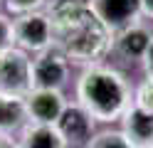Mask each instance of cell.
I'll list each match as a JSON object with an SVG mask.
<instances>
[{"mask_svg": "<svg viewBox=\"0 0 153 148\" xmlns=\"http://www.w3.org/2000/svg\"><path fill=\"white\" fill-rule=\"evenodd\" d=\"M69 74H72V62L54 47L32 57V89L64 91V86L69 84Z\"/></svg>", "mask_w": 153, "mask_h": 148, "instance_id": "5b68a950", "label": "cell"}, {"mask_svg": "<svg viewBox=\"0 0 153 148\" xmlns=\"http://www.w3.org/2000/svg\"><path fill=\"white\" fill-rule=\"evenodd\" d=\"M30 123L25 109V96H13L0 91V136L13 138L15 133H22V128Z\"/></svg>", "mask_w": 153, "mask_h": 148, "instance_id": "8fae6325", "label": "cell"}, {"mask_svg": "<svg viewBox=\"0 0 153 148\" xmlns=\"http://www.w3.org/2000/svg\"><path fill=\"white\" fill-rule=\"evenodd\" d=\"M15 47V20L0 10V52Z\"/></svg>", "mask_w": 153, "mask_h": 148, "instance_id": "2e32d148", "label": "cell"}, {"mask_svg": "<svg viewBox=\"0 0 153 148\" xmlns=\"http://www.w3.org/2000/svg\"><path fill=\"white\" fill-rule=\"evenodd\" d=\"M74 101L84 106L97 123H116L133 104L128 77L114 64L82 67L74 82Z\"/></svg>", "mask_w": 153, "mask_h": 148, "instance_id": "7a4b0ae2", "label": "cell"}, {"mask_svg": "<svg viewBox=\"0 0 153 148\" xmlns=\"http://www.w3.org/2000/svg\"><path fill=\"white\" fill-rule=\"evenodd\" d=\"M52 47L72 64H101L114 49V32L97 17L87 0H47Z\"/></svg>", "mask_w": 153, "mask_h": 148, "instance_id": "6da1fadb", "label": "cell"}, {"mask_svg": "<svg viewBox=\"0 0 153 148\" xmlns=\"http://www.w3.org/2000/svg\"><path fill=\"white\" fill-rule=\"evenodd\" d=\"M151 148H153V146H151Z\"/></svg>", "mask_w": 153, "mask_h": 148, "instance_id": "44dd1931", "label": "cell"}, {"mask_svg": "<svg viewBox=\"0 0 153 148\" xmlns=\"http://www.w3.org/2000/svg\"><path fill=\"white\" fill-rule=\"evenodd\" d=\"M47 0H3V7L7 15H25V13H35V10H45Z\"/></svg>", "mask_w": 153, "mask_h": 148, "instance_id": "9a60e30c", "label": "cell"}, {"mask_svg": "<svg viewBox=\"0 0 153 148\" xmlns=\"http://www.w3.org/2000/svg\"><path fill=\"white\" fill-rule=\"evenodd\" d=\"M87 148H133V143L126 138L121 128H104V131L94 133Z\"/></svg>", "mask_w": 153, "mask_h": 148, "instance_id": "4fadbf2b", "label": "cell"}, {"mask_svg": "<svg viewBox=\"0 0 153 148\" xmlns=\"http://www.w3.org/2000/svg\"><path fill=\"white\" fill-rule=\"evenodd\" d=\"M141 15L146 20H153V0H141Z\"/></svg>", "mask_w": 153, "mask_h": 148, "instance_id": "ac0fdd59", "label": "cell"}, {"mask_svg": "<svg viewBox=\"0 0 153 148\" xmlns=\"http://www.w3.org/2000/svg\"><path fill=\"white\" fill-rule=\"evenodd\" d=\"M87 3L111 32H119L143 17L141 0H87Z\"/></svg>", "mask_w": 153, "mask_h": 148, "instance_id": "9c48e42d", "label": "cell"}, {"mask_svg": "<svg viewBox=\"0 0 153 148\" xmlns=\"http://www.w3.org/2000/svg\"><path fill=\"white\" fill-rule=\"evenodd\" d=\"M13 20H15V47L25 49L32 57L52 49V22L45 10L25 13Z\"/></svg>", "mask_w": 153, "mask_h": 148, "instance_id": "277c9868", "label": "cell"}, {"mask_svg": "<svg viewBox=\"0 0 153 148\" xmlns=\"http://www.w3.org/2000/svg\"><path fill=\"white\" fill-rule=\"evenodd\" d=\"M151 39H153V30L143 20H138V22L114 32L111 52L116 57H121L123 62H143V57H146L148 47H151Z\"/></svg>", "mask_w": 153, "mask_h": 148, "instance_id": "ba28073f", "label": "cell"}, {"mask_svg": "<svg viewBox=\"0 0 153 148\" xmlns=\"http://www.w3.org/2000/svg\"><path fill=\"white\" fill-rule=\"evenodd\" d=\"M0 91L27 96L32 91V54L20 47L0 52Z\"/></svg>", "mask_w": 153, "mask_h": 148, "instance_id": "3957f363", "label": "cell"}, {"mask_svg": "<svg viewBox=\"0 0 153 148\" xmlns=\"http://www.w3.org/2000/svg\"><path fill=\"white\" fill-rule=\"evenodd\" d=\"M0 7H3V0H0Z\"/></svg>", "mask_w": 153, "mask_h": 148, "instance_id": "ffe728a7", "label": "cell"}, {"mask_svg": "<svg viewBox=\"0 0 153 148\" xmlns=\"http://www.w3.org/2000/svg\"><path fill=\"white\" fill-rule=\"evenodd\" d=\"M0 148H20V143H17V138H5V136H0Z\"/></svg>", "mask_w": 153, "mask_h": 148, "instance_id": "d6986e66", "label": "cell"}, {"mask_svg": "<svg viewBox=\"0 0 153 148\" xmlns=\"http://www.w3.org/2000/svg\"><path fill=\"white\" fill-rule=\"evenodd\" d=\"M67 96L64 91L57 89H32L25 96V109H27V118L30 123H47L54 126L59 121L62 111L67 109Z\"/></svg>", "mask_w": 153, "mask_h": 148, "instance_id": "52a82bcc", "label": "cell"}, {"mask_svg": "<svg viewBox=\"0 0 153 148\" xmlns=\"http://www.w3.org/2000/svg\"><path fill=\"white\" fill-rule=\"evenodd\" d=\"M121 131L133 143V148H151L153 146V114L133 106L121 118Z\"/></svg>", "mask_w": 153, "mask_h": 148, "instance_id": "30bf717a", "label": "cell"}, {"mask_svg": "<svg viewBox=\"0 0 153 148\" xmlns=\"http://www.w3.org/2000/svg\"><path fill=\"white\" fill-rule=\"evenodd\" d=\"M57 131L62 133L64 143L69 148H87L89 141L97 133V121L91 118V114L84 106H79L76 101H69L67 109L62 111L59 121L54 123Z\"/></svg>", "mask_w": 153, "mask_h": 148, "instance_id": "8992f818", "label": "cell"}, {"mask_svg": "<svg viewBox=\"0 0 153 148\" xmlns=\"http://www.w3.org/2000/svg\"><path fill=\"white\" fill-rule=\"evenodd\" d=\"M133 106L153 114V79L151 77H143L136 84V89H133Z\"/></svg>", "mask_w": 153, "mask_h": 148, "instance_id": "5bb4252c", "label": "cell"}, {"mask_svg": "<svg viewBox=\"0 0 153 148\" xmlns=\"http://www.w3.org/2000/svg\"><path fill=\"white\" fill-rule=\"evenodd\" d=\"M17 143H20V148H69L64 143L62 133L57 131V126H47V123H27Z\"/></svg>", "mask_w": 153, "mask_h": 148, "instance_id": "7c38bea8", "label": "cell"}, {"mask_svg": "<svg viewBox=\"0 0 153 148\" xmlns=\"http://www.w3.org/2000/svg\"><path fill=\"white\" fill-rule=\"evenodd\" d=\"M141 67H143V74L153 79V39H151V47H148V52H146V57H143V62H141Z\"/></svg>", "mask_w": 153, "mask_h": 148, "instance_id": "e0dca14e", "label": "cell"}]
</instances>
